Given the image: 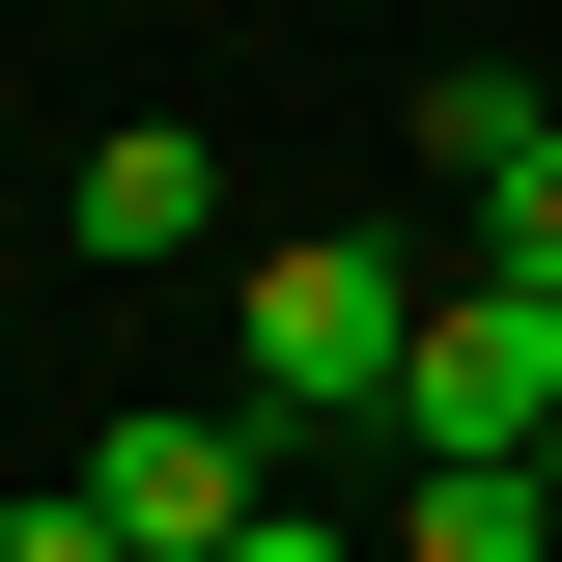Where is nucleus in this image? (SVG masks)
Returning a JSON list of instances; mask_svg holds the SVG:
<instances>
[{
	"mask_svg": "<svg viewBox=\"0 0 562 562\" xmlns=\"http://www.w3.org/2000/svg\"><path fill=\"white\" fill-rule=\"evenodd\" d=\"M225 338H254V422H394V366H422V281L310 225V254H254V281H225Z\"/></svg>",
	"mask_w": 562,
	"mask_h": 562,
	"instance_id": "obj_1",
	"label": "nucleus"
},
{
	"mask_svg": "<svg viewBox=\"0 0 562 562\" xmlns=\"http://www.w3.org/2000/svg\"><path fill=\"white\" fill-rule=\"evenodd\" d=\"M394 450H562V281H422V366H394Z\"/></svg>",
	"mask_w": 562,
	"mask_h": 562,
	"instance_id": "obj_2",
	"label": "nucleus"
},
{
	"mask_svg": "<svg viewBox=\"0 0 562 562\" xmlns=\"http://www.w3.org/2000/svg\"><path fill=\"white\" fill-rule=\"evenodd\" d=\"M85 506H113L140 562H225V535H254V422H169V394H140L113 450H85Z\"/></svg>",
	"mask_w": 562,
	"mask_h": 562,
	"instance_id": "obj_3",
	"label": "nucleus"
},
{
	"mask_svg": "<svg viewBox=\"0 0 562 562\" xmlns=\"http://www.w3.org/2000/svg\"><path fill=\"white\" fill-rule=\"evenodd\" d=\"M198 225H225L198 113H140V140H85V254H198Z\"/></svg>",
	"mask_w": 562,
	"mask_h": 562,
	"instance_id": "obj_4",
	"label": "nucleus"
},
{
	"mask_svg": "<svg viewBox=\"0 0 562 562\" xmlns=\"http://www.w3.org/2000/svg\"><path fill=\"white\" fill-rule=\"evenodd\" d=\"M394 535H422V562H562V479H535V450H422Z\"/></svg>",
	"mask_w": 562,
	"mask_h": 562,
	"instance_id": "obj_5",
	"label": "nucleus"
},
{
	"mask_svg": "<svg viewBox=\"0 0 562 562\" xmlns=\"http://www.w3.org/2000/svg\"><path fill=\"white\" fill-rule=\"evenodd\" d=\"M535 140H562V113H535V85H506V57H450V85H422V169H450V198H506Z\"/></svg>",
	"mask_w": 562,
	"mask_h": 562,
	"instance_id": "obj_6",
	"label": "nucleus"
},
{
	"mask_svg": "<svg viewBox=\"0 0 562 562\" xmlns=\"http://www.w3.org/2000/svg\"><path fill=\"white\" fill-rule=\"evenodd\" d=\"M479 254H506V281H562V140H535V169L479 198Z\"/></svg>",
	"mask_w": 562,
	"mask_h": 562,
	"instance_id": "obj_7",
	"label": "nucleus"
},
{
	"mask_svg": "<svg viewBox=\"0 0 562 562\" xmlns=\"http://www.w3.org/2000/svg\"><path fill=\"white\" fill-rule=\"evenodd\" d=\"M0 562H140V535H113V506L57 479V506H0Z\"/></svg>",
	"mask_w": 562,
	"mask_h": 562,
	"instance_id": "obj_8",
	"label": "nucleus"
},
{
	"mask_svg": "<svg viewBox=\"0 0 562 562\" xmlns=\"http://www.w3.org/2000/svg\"><path fill=\"white\" fill-rule=\"evenodd\" d=\"M225 562H338V535H310V506H254V535H225Z\"/></svg>",
	"mask_w": 562,
	"mask_h": 562,
	"instance_id": "obj_9",
	"label": "nucleus"
},
{
	"mask_svg": "<svg viewBox=\"0 0 562 562\" xmlns=\"http://www.w3.org/2000/svg\"><path fill=\"white\" fill-rule=\"evenodd\" d=\"M535 479H562V450H535Z\"/></svg>",
	"mask_w": 562,
	"mask_h": 562,
	"instance_id": "obj_10",
	"label": "nucleus"
}]
</instances>
